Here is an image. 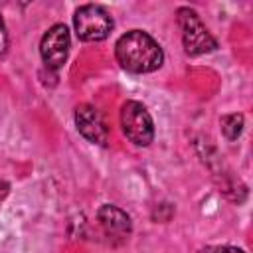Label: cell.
Wrapping results in <instances>:
<instances>
[{"label":"cell","mask_w":253,"mask_h":253,"mask_svg":"<svg viewBox=\"0 0 253 253\" xmlns=\"http://www.w3.org/2000/svg\"><path fill=\"white\" fill-rule=\"evenodd\" d=\"M115 57L128 73H152L164 61L160 43L142 30L123 34L115 43Z\"/></svg>","instance_id":"6da1fadb"},{"label":"cell","mask_w":253,"mask_h":253,"mask_svg":"<svg viewBox=\"0 0 253 253\" xmlns=\"http://www.w3.org/2000/svg\"><path fill=\"white\" fill-rule=\"evenodd\" d=\"M176 20L182 32V43H184V51L192 57L202 55V53H210L217 47V42L213 40V36L210 34V30L206 28V24L202 22V18L198 16L196 10L182 6L176 12Z\"/></svg>","instance_id":"7a4b0ae2"},{"label":"cell","mask_w":253,"mask_h":253,"mask_svg":"<svg viewBox=\"0 0 253 253\" xmlns=\"http://www.w3.org/2000/svg\"><path fill=\"white\" fill-rule=\"evenodd\" d=\"M75 34L81 42H103L113 30V16L99 4H83L73 16Z\"/></svg>","instance_id":"3957f363"},{"label":"cell","mask_w":253,"mask_h":253,"mask_svg":"<svg viewBox=\"0 0 253 253\" xmlns=\"http://www.w3.org/2000/svg\"><path fill=\"white\" fill-rule=\"evenodd\" d=\"M121 126L125 136L136 146H148L154 140L152 117L138 101H126L121 107Z\"/></svg>","instance_id":"277c9868"},{"label":"cell","mask_w":253,"mask_h":253,"mask_svg":"<svg viewBox=\"0 0 253 253\" xmlns=\"http://www.w3.org/2000/svg\"><path fill=\"white\" fill-rule=\"evenodd\" d=\"M69 30L63 24H53L42 38L40 42V55L45 63L47 69L57 71L59 67H63L67 53H69Z\"/></svg>","instance_id":"5b68a950"},{"label":"cell","mask_w":253,"mask_h":253,"mask_svg":"<svg viewBox=\"0 0 253 253\" xmlns=\"http://www.w3.org/2000/svg\"><path fill=\"white\" fill-rule=\"evenodd\" d=\"M75 126L81 132L83 138H87L93 144L105 146L109 140V128L103 119V115L87 103H81L75 107Z\"/></svg>","instance_id":"8992f818"},{"label":"cell","mask_w":253,"mask_h":253,"mask_svg":"<svg viewBox=\"0 0 253 253\" xmlns=\"http://www.w3.org/2000/svg\"><path fill=\"white\" fill-rule=\"evenodd\" d=\"M97 219L105 231V235L115 243H125L132 231V223L126 211L113 204H105L97 211Z\"/></svg>","instance_id":"52a82bcc"},{"label":"cell","mask_w":253,"mask_h":253,"mask_svg":"<svg viewBox=\"0 0 253 253\" xmlns=\"http://www.w3.org/2000/svg\"><path fill=\"white\" fill-rule=\"evenodd\" d=\"M219 126H221V132L227 140H235L243 130V115H239V113L223 115L219 119Z\"/></svg>","instance_id":"ba28073f"},{"label":"cell","mask_w":253,"mask_h":253,"mask_svg":"<svg viewBox=\"0 0 253 253\" xmlns=\"http://www.w3.org/2000/svg\"><path fill=\"white\" fill-rule=\"evenodd\" d=\"M198 253H245V251L231 245H208V247H202Z\"/></svg>","instance_id":"9c48e42d"},{"label":"cell","mask_w":253,"mask_h":253,"mask_svg":"<svg viewBox=\"0 0 253 253\" xmlns=\"http://www.w3.org/2000/svg\"><path fill=\"white\" fill-rule=\"evenodd\" d=\"M8 51V32H6V26H4V20L0 16V57Z\"/></svg>","instance_id":"30bf717a"},{"label":"cell","mask_w":253,"mask_h":253,"mask_svg":"<svg viewBox=\"0 0 253 253\" xmlns=\"http://www.w3.org/2000/svg\"><path fill=\"white\" fill-rule=\"evenodd\" d=\"M8 192H10V186H8V182L0 180V202H4V200H6Z\"/></svg>","instance_id":"8fae6325"}]
</instances>
